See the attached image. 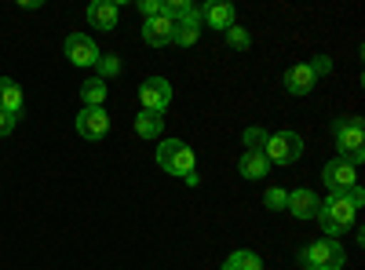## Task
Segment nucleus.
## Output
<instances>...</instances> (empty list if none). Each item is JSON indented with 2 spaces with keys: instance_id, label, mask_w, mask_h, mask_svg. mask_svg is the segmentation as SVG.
Returning <instances> with one entry per match:
<instances>
[{
  "instance_id": "aec40b11",
  "label": "nucleus",
  "mask_w": 365,
  "mask_h": 270,
  "mask_svg": "<svg viewBox=\"0 0 365 270\" xmlns=\"http://www.w3.org/2000/svg\"><path fill=\"white\" fill-rule=\"evenodd\" d=\"M223 270H263V259L256 252H249V249H237V252L227 256Z\"/></svg>"
},
{
  "instance_id": "c756f323",
  "label": "nucleus",
  "mask_w": 365,
  "mask_h": 270,
  "mask_svg": "<svg viewBox=\"0 0 365 270\" xmlns=\"http://www.w3.org/2000/svg\"><path fill=\"white\" fill-rule=\"evenodd\" d=\"M303 270H318V266H303Z\"/></svg>"
},
{
  "instance_id": "c85d7f7f",
  "label": "nucleus",
  "mask_w": 365,
  "mask_h": 270,
  "mask_svg": "<svg viewBox=\"0 0 365 270\" xmlns=\"http://www.w3.org/2000/svg\"><path fill=\"white\" fill-rule=\"evenodd\" d=\"M19 8H26V11H37V8H41V0H19Z\"/></svg>"
},
{
  "instance_id": "cd10ccee",
  "label": "nucleus",
  "mask_w": 365,
  "mask_h": 270,
  "mask_svg": "<svg viewBox=\"0 0 365 270\" xmlns=\"http://www.w3.org/2000/svg\"><path fill=\"white\" fill-rule=\"evenodd\" d=\"M139 11H143V19L161 15V0H139Z\"/></svg>"
},
{
  "instance_id": "ddd939ff",
  "label": "nucleus",
  "mask_w": 365,
  "mask_h": 270,
  "mask_svg": "<svg viewBox=\"0 0 365 270\" xmlns=\"http://www.w3.org/2000/svg\"><path fill=\"white\" fill-rule=\"evenodd\" d=\"M197 37H201V8H194L182 22H175L172 44H179V48H194V44H197Z\"/></svg>"
},
{
  "instance_id": "f257e3e1",
  "label": "nucleus",
  "mask_w": 365,
  "mask_h": 270,
  "mask_svg": "<svg viewBox=\"0 0 365 270\" xmlns=\"http://www.w3.org/2000/svg\"><path fill=\"white\" fill-rule=\"evenodd\" d=\"M361 204H365V190H361V187H351V190H344V194H329V197L318 204V216H314V219L322 223V230H325L329 237H336V234H344V230L354 227Z\"/></svg>"
},
{
  "instance_id": "423d86ee",
  "label": "nucleus",
  "mask_w": 365,
  "mask_h": 270,
  "mask_svg": "<svg viewBox=\"0 0 365 270\" xmlns=\"http://www.w3.org/2000/svg\"><path fill=\"white\" fill-rule=\"evenodd\" d=\"M73 128H77V135H81V139L99 142V139H106V132H110V113H106L103 106H81Z\"/></svg>"
},
{
  "instance_id": "4be33fe9",
  "label": "nucleus",
  "mask_w": 365,
  "mask_h": 270,
  "mask_svg": "<svg viewBox=\"0 0 365 270\" xmlns=\"http://www.w3.org/2000/svg\"><path fill=\"white\" fill-rule=\"evenodd\" d=\"M96 70H99V73H96L99 81H110V77H117V73H120V58H117L113 51H106V55H99Z\"/></svg>"
},
{
  "instance_id": "9d476101",
  "label": "nucleus",
  "mask_w": 365,
  "mask_h": 270,
  "mask_svg": "<svg viewBox=\"0 0 365 270\" xmlns=\"http://www.w3.org/2000/svg\"><path fill=\"white\" fill-rule=\"evenodd\" d=\"M314 84H318V77H314V70L307 63H296V66L285 70V92L289 95H311Z\"/></svg>"
},
{
  "instance_id": "bb28decb",
  "label": "nucleus",
  "mask_w": 365,
  "mask_h": 270,
  "mask_svg": "<svg viewBox=\"0 0 365 270\" xmlns=\"http://www.w3.org/2000/svg\"><path fill=\"white\" fill-rule=\"evenodd\" d=\"M15 125H19V117H11V113H4V110H0V139H4V135H11V132H15Z\"/></svg>"
},
{
  "instance_id": "39448f33",
  "label": "nucleus",
  "mask_w": 365,
  "mask_h": 270,
  "mask_svg": "<svg viewBox=\"0 0 365 270\" xmlns=\"http://www.w3.org/2000/svg\"><path fill=\"white\" fill-rule=\"evenodd\" d=\"M299 259L307 263V266H318V270H340V266L347 263L344 245L336 242V237H322V242L307 245V249L299 252Z\"/></svg>"
},
{
  "instance_id": "6e6552de",
  "label": "nucleus",
  "mask_w": 365,
  "mask_h": 270,
  "mask_svg": "<svg viewBox=\"0 0 365 270\" xmlns=\"http://www.w3.org/2000/svg\"><path fill=\"white\" fill-rule=\"evenodd\" d=\"M139 103H143V110H150V113H165L168 103H172V84H168L165 77H146V81L139 84Z\"/></svg>"
},
{
  "instance_id": "393cba45",
  "label": "nucleus",
  "mask_w": 365,
  "mask_h": 270,
  "mask_svg": "<svg viewBox=\"0 0 365 270\" xmlns=\"http://www.w3.org/2000/svg\"><path fill=\"white\" fill-rule=\"evenodd\" d=\"M267 139H270V132H267V128H259V125L245 128V135H241V142H245L249 150H259V154H263V146H267Z\"/></svg>"
},
{
  "instance_id": "f8f14e48",
  "label": "nucleus",
  "mask_w": 365,
  "mask_h": 270,
  "mask_svg": "<svg viewBox=\"0 0 365 270\" xmlns=\"http://www.w3.org/2000/svg\"><path fill=\"white\" fill-rule=\"evenodd\" d=\"M318 204H322V197L314 194V190H307V187H299V190H289V212L296 216V219H314L318 216Z\"/></svg>"
},
{
  "instance_id": "9b49d317",
  "label": "nucleus",
  "mask_w": 365,
  "mask_h": 270,
  "mask_svg": "<svg viewBox=\"0 0 365 270\" xmlns=\"http://www.w3.org/2000/svg\"><path fill=\"white\" fill-rule=\"evenodd\" d=\"M172 33H175V22L165 19V15H154V19H146V22H143V41H146L150 48H165V44H172Z\"/></svg>"
},
{
  "instance_id": "2eb2a0df",
  "label": "nucleus",
  "mask_w": 365,
  "mask_h": 270,
  "mask_svg": "<svg viewBox=\"0 0 365 270\" xmlns=\"http://www.w3.org/2000/svg\"><path fill=\"white\" fill-rule=\"evenodd\" d=\"M117 15H120V8L113 4V0H91V4H88V22L96 29H113Z\"/></svg>"
},
{
  "instance_id": "0eeeda50",
  "label": "nucleus",
  "mask_w": 365,
  "mask_h": 270,
  "mask_svg": "<svg viewBox=\"0 0 365 270\" xmlns=\"http://www.w3.org/2000/svg\"><path fill=\"white\" fill-rule=\"evenodd\" d=\"M322 183L329 187V194H344V190L358 187V168L347 165L344 157H332V161L322 168Z\"/></svg>"
},
{
  "instance_id": "f3484780",
  "label": "nucleus",
  "mask_w": 365,
  "mask_h": 270,
  "mask_svg": "<svg viewBox=\"0 0 365 270\" xmlns=\"http://www.w3.org/2000/svg\"><path fill=\"white\" fill-rule=\"evenodd\" d=\"M0 110L11 117H22V88L11 77H0Z\"/></svg>"
},
{
  "instance_id": "7ed1b4c3",
  "label": "nucleus",
  "mask_w": 365,
  "mask_h": 270,
  "mask_svg": "<svg viewBox=\"0 0 365 270\" xmlns=\"http://www.w3.org/2000/svg\"><path fill=\"white\" fill-rule=\"evenodd\" d=\"M332 139H336V150L347 165L358 168L365 161V121L361 117H354V113L336 117V121H332Z\"/></svg>"
},
{
  "instance_id": "20e7f679",
  "label": "nucleus",
  "mask_w": 365,
  "mask_h": 270,
  "mask_svg": "<svg viewBox=\"0 0 365 270\" xmlns=\"http://www.w3.org/2000/svg\"><path fill=\"white\" fill-rule=\"evenodd\" d=\"M263 157L270 165H296L303 157V135L285 128V132H270L267 146H263Z\"/></svg>"
},
{
  "instance_id": "412c9836",
  "label": "nucleus",
  "mask_w": 365,
  "mask_h": 270,
  "mask_svg": "<svg viewBox=\"0 0 365 270\" xmlns=\"http://www.w3.org/2000/svg\"><path fill=\"white\" fill-rule=\"evenodd\" d=\"M190 11H194L190 0H161V15H165V19H172V22H182Z\"/></svg>"
},
{
  "instance_id": "6ab92c4d",
  "label": "nucleus",
  "mask_w": 365,
  "mask_h": 270,
  "mask_svg": "<svg viewBox=\"0 0 365 270\" xmlns=\"http://www.w3.org/2000/svg\"><path fill=\"white\" fill-rule=\"evenodd\" d=\"M106 81H99V77H88L84 84H81V103L84 106H103L106 103Z\"/></svg>"
},
{
  "instance_id": "a211bd4d",
  "label": "nucleus",
  "mask_w": 365,
  "mask_h": 270,
  "mask_svg": "<svg viewBox=\"0 0 365 270\" xmlns=\"http://www.w3.org/2000/svg\"><path fill=\"white\" fill-rule=\"evenodd\" d=\"M165 132V117L161 113H150V110H139L135 117V135L139 139H161Z\"/></svg>"
},
{
  "instance_id": "4468645a",
  "label": "nucleus",
  "mask_w": 365,
  "mask_h": 270,
  "mask_svg": "<svg viewBox=\"0 0 365 270\" xmlns=\"http://www.w3.org/2000/svg\"><path fill=\"white\" fill-rule=\"evenodd\" d=\"M201 22H208L212 29H227L234 26V4H227V0H212V4L201 8Z\"/></svg>"
},
{
  "instance_id": "1a4fd4ad",
  "label": "nucleus",
  "mask_w": 365,
  "mask_h": 270,
  "mask_svg": "<svg viewBox=\"0 0 365 270\" xmlns=\"http://www.w3.org/2000/svg\"><path fill=\"white\" fill-rule=\"evenodd\" d=\"M63 51H66V58L73 66H96L99 63V44L91 41V37H84V33H70L66 41H63Z\"/></svg>"
},
{
  "instance_id": "dca6fc26",
  "label": "nucleus",
  "mask_w": 365,
  "mask_h": 270,
  "mask_svg": "<svg viewBox=\"0 0 365 270\" xmlns=\"http://www.w3.org/2000/svg\"><path fill=\"white\" fill-rule=\"evenodd\" d=\"M237 172H241V179H263L270 172V161L259 154V150H245V154L237 157Z\"/></svg>"
},
{
  "instance_id": "f03ea898",
  "label": "nucleus",
  "mask_w": 365,
  "mask_h": 270,
  "mask_svg": "<svg viewBox=\"0 0 365 270\" xmlns=\"http://www.w3.org/2000/svg\"><path fill=\"white\" fill-rule=\"evenodd\" d=\"M158 165H161L168 175H179L187 187H197V183H201L197 157H194V150L182 142V139H165V142L158 146Z\"/></svg>"
},
{
  "instance_id": "a878e982",
  "label": "nucleus",
  "mask_w": 365,
  "mask_h": 270,
  "mask_svg": "<svg viewBox=\"0 0 365 270\" xmlns=\"http://www.w3.org/2000/svg\"><path fill=\"white\" fill-rule=\"evenodd\" d=\"M311 70H314V77H325V73H332V58L329 55H314V63H307Z\"/></svg>"
},
{
  "instance_id": "5701e85b",
  "label": "nucleus",
  "mask_w": 365,
  "mask_h": 270,
  "mask_svg": "<svg viewBox=\"0 0 365 270\" xmlns=\"http://www.w3.org/2000/svg\"><path fill=\"white\" fill-rule=\"evenodd\" d=\"M223 37H227V44H230L234 51H249V44H252V37H249V29H241L237 22H234V26L227 29Z\"/></svg>"
},
{
  "instance_id": "b1692460",
  "label": "nucleus",
  "mask_w": 365,
  "mask_h": 270,
  "mask_svg": "<svg viewBox=\"0 0 365 270\" xmlns=\"http://www.w3.org/2000/svg\"><path fill=\"white\" fill-rule=\"evenodd\" d=\"M263 204L270 208V212H282V208L289 204V190H282V187H267V190H263Z\"/></svg>"
}]
</instances>
